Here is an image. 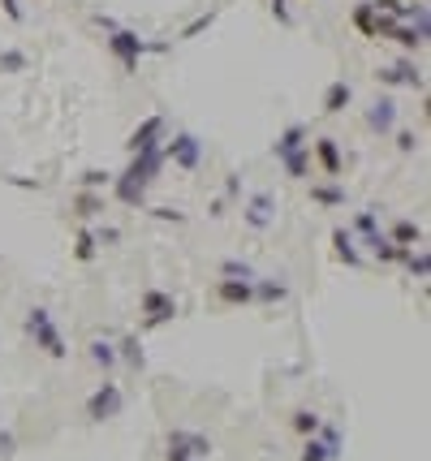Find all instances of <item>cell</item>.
<instances>
[{"mask_svg":"<svg viewBox=\"0 0 431 461\" xmlns=\"http://www.w3.org/2000/svg\"><path fill=\"white\" fill-rule=\"evenodd\" d=\"M26 328H30L35 345H39L44 353H52V358H65V341H61V332H56V324H52V315H48L44 306H35V310L26 315Z\"/></svg>","mask_w":431,"mask_h":461,"instance_id":"1","label":"cell"},{"mask_svg":"<svg viewBox=\"0 0 431 461\" xmlns=\"http://www.w3.org/2000/svg\"><path fill=\"white\" fill-rule=\"evenodd\" d=\"M211 444L194 431H173L168 436V461H194V457H207Z\"/></svg>","mask_w":431,"mask_h":461,"instance_id":"2","label":"cell"},{"mask_svg":"<svg viewBox=\"0 0 431 461\" xmlns=\"http://www.w3.org/2000/svg\"><path fill=\"white\" fill-rule=\"evenodd\" d=\"M87 414L99 422V418H113V414H121V388L113 384V379H104V388H95V397L87 401Z\"/></svg>","mask_w":431,"mask_h":461,"instance_id":"3","label":"cell"},{"mask_svg":"<svg viewBox=\"0 0 431 461\" xmlns=\"http://www.w3.org/2000/svg\"><path fill=\"white\" fill-rule=\"evenodd\" d=\"M142 310H147V319H151V324H164V319H173V315H177V302H173L168 293L151 289L147 298H142Z\"/></svg>","mask_w":431,"mask_h":461,"instance_id":"4","label":"cell"},{"mask_svg":"<svg viewBox=\"0 0 431 461\" xmlns=\"http://www.w3.org/2000/svg\"><path fill=\"white\" fill-rule=\"evenodd\" d=\"M168 156L182 164V168H194V164H199V143H194L190 134H177L173 143H168Z\"/></svg>","mask_w":431,"mask_h":461,"instance_id":"5","label":"cell"},{"mask_svg":"<svg viewBox=\"0 0 431 461\" xmlns=\"http://www.w3.org/2000/svg\"><path fill=\"white\" fill-rule=\"evenodd\" d=\"M371 130H380V134H388L392 130V121H397V108H392V99H375L371 103Z\"/></svg>","mask_w":431,"mask_h":461,"instance_id":"6","label":"cell"},{"mask_svg":"<svg viewBox=\"0 0 431 461\" xmlns=\"http://www.w3.org/2000/svg\"><path fill=\"white\" fill-rule=\"evenodd\" d=\"M164 130V117H151V121H142V130H134V138H130V147L134 151H147V147H156V134Z\"/></svg>","mask_w":431,"mask_h":461,"instance_id":"7","label":"cell"},{"mask_svg":"<svg viewBox=\"0 0 431 461\" xmlns=\"http://www.w3.org/2000/svg\"><path fill=\"white\" fill-rule=\"evenodd\" d=\"M138 48H142V44H138V34H130V30H117V34H113V52H117L125 65H134Z\"/></svg>","mask_w":431,"mask_h":461,"instance_id":"8","label":"cell"},{"mask_svg":"<svg viewBox=\"0 0 431 461\" xmlns=\"http://www.w3.org/2000/svg\"><path fill=\"white\" fill-rule=\"evenodd\" d=\"M220 298L225 302H233V306H242V302H250V280H220Z\"/></svg>","mask_w":431,"mask_h":461,"instance_id":"9","label":"cell"},{"mask_svg":"<svg viewBox=\"0 0 431 461\" xmlns=\"http://www.w3.org/2000/svg\"><path fill=\"white\" fill-rule=\"evenodd\" d=\"M315 151H319V160H323V172H332V177L341 172V151H337L332 138H319V147H315Z\"/></svg>","mask_w":431,"mask_h":461,"instance_id":"10","label":"cell"},{"mask_svg":"<svg viewBox=\"0 0 431 461\" xmlns=\"http://www.w3.org/2000/svg\"><path fill=\"white\" fill-rule=\"evenodd\" d=\"M341 448L337 444H328V440H306V448H302V461H332Z\"/></svg>","mask_w":431,"mask_h":461,"instance_id":"11","label":"cell"},{"mask_svg":"<svg viewBox=\"0 0 431 461\" xmlns=\"http://www.w3.org/2000/svg\"><path fill=\"white\" fill-rule=\"evenodd\" d=\"M345 103H349V82H332L328 95H323V108H328V113H341Z\"/></svg>","mask_w":431,"mask_h":461,"instance_id":"12","label":"cell"},{"mask_svg":"<svg viewBox=\"0 0 431 461\" xmlns=\"http://www.w3.org/2000/svg\"><path fill=\"white\" fill-rule=\"evenodd\" d=\"M91 358H95L99 367H113V362H117V349L108 345V341H95V345H91Z\"/></svg>","mask_w":431,"mask_h":461,"instance_id":"13","label":"cell"},{"mask_svg":"<svg viewBox=\"0 0 431 461\" xmlns=\"http://www.w3.org/2000/svg\"><path fill=\"white\" fill-rule=\"evenodd\" d=\"M332 241H337V255H341L345 263H358V251H354V237H345V233H337Z\"/></svg>","mask_w":431,"mask_h":461,"instance_id":"14","label":"cell"},{"mask_svg":"<svg viewBox=\"0 0 431 461\" xmlns=\"http://www.w3.org/2000/svg\"><path fill=\"white\" fill-rule=\"evenodd\" d=\"M268 207H272V203H268V198L259 194V198H255V207H250V225H268V216H272Z\"/></svg>","mask_w":431,"mask_h":461,"instance_id":"15","label":"cell"},{"mask_svg":"<svg viewBox=\"0 0 431 461\" xmlns=\"http://www.w3.org/2000/svg\"><path fill=\"white\" fill-rule=\"evenodd\" d=\"M392 237H397V241H401V246H414V241H418V229H414V225H410V220H401V225H397V229H392Z\"/></svg>","mask_w":431,"mask_h":461,"instance_id":"16","label":"cell"},{"mask_svg":"<svg viewBox=\"0 0 431 461\" xmlns=\"http://www.w3.org/2000/svg\"><path fill=\"white\" fill-rule=\"evenodd\" d=\"M91 255H95V237H91V233H78V259L87 263Z\"/></svg>","mask_w":431,"mask_h":461,"instance_id":"17","label":"cell"},{"mask_svg":"<svg viewBox=\"0 0 431 461\" xmlns=\"http://www.w3.org/2000/svg\"><path fill=\"white\" fill-rule=\"evenodd\" d=\"M0 65H5L9 74H13V69H22V65H26V56H22V52H0Z\"/></svg>","mask_w":431,"mask_h":461,"instance_id":"18","label":"cell"},{"mask_svg":"<svg viewBox=\"0 0 431 461\" xmlns=\"http://www.w3.org/2000/svg\"><path fill=\"white\" fill-rule=\"evenodd\" d=\"M294 427H298V431H319V418H315V414H298Z\"/></svg>","mask_w":431,"mask_h":461,"instance_id":"19","label":"cell"},{"mask_svg":"<svg viewBox=\"0 0 431 461\" xmlns=\"http://www.w3.org/2000/svg\"><path fill=\"white\" fill-rule=\"evenodd\" d=\"M354 22L363 26L367 34H375V26H371V9H367V5H363V9H354Z\"/></svg>","mask_w":431,"mask_h":461,"instance_id":"20","label":"cell"},{"mask_svg":"<svg viewBox=\"0 0 431 461\" xmlns=\"http://www.w3.org/2000/svg\"><path fill=\"white\" fill-rule=\"evenodd\" d=\"M315 198H319V203H328V207H332V203H341L345 194H341V190H328V186H319V190H315Z\"/></svg>","mask_w":431,"mask_h":461,"instance_id":"21","label":"cell"},{"mask_svg":"<svg viewBox=\"0 0 431 461\" xmlns=\"http://www.w3.org/2000/svg\"><path fill=\"white\" fill-rule=\"evenodd\" d=\"M78 211H82V216H95V211H99V198H91V194H82V203H78Z\"/></svg>","mask_w":431,"mask_h":461,"instance_id":"22","label":"cell"},{"mask_svg":"<svg viewBox=\"0 0 431 461\" xmlns=\"http://www.w3.org/2000/svg\"><path fill=\"white\" fill-rule=\"evenodd\" d=\"M5 13H9L13 22H22V5H18V0H5Z\"/></svg>","mask_w":431,"mask_h":461,"instance_id":"23","label":"cell"}]
</instances>
